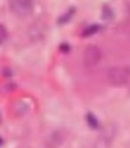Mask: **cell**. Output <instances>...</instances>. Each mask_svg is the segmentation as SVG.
I'll use <instances>...</instances> for the list:
<instances>
[{
    "label": "cell",
    "mask_w": 130,
    "mask_h": 148,
    "mask_svg": "<svg viewBox=\"0 0 130 148\" xmlns=\"http://www.w3.org/2000/svg\"><path fill=\"white\" fill-rule=\"evenodd\" d=\"M99 29V27L98 25L90 26V27H88L87 29H85V32H84V36H89L94 35L96 32H98Z\"/></svg>",
    "instance_id": "52a82bcc"
},
{
    "label": "cell",
    "mask_w": 130,
    "mask_h": 148,
    "mask_svg": "<svg viewBox=\"0 0 130 148\" xmlns=\"http://www.w3.org/2000/svg\"><path fill=\"white\" fill-rule=\"evenodd\" d=\"M102 58V51L99 47L89 45L85 47L83 53V62L88 68H91L99 64Z\"/></svg>",
    "instance_id": "3957f363"
},
{
    "label": "cell",
    "mask_w": 130,
    "mask_h": 148,
    "mask_svg": "<svg viewBox=\"0 0 130 148\" xmlns=\"http://www.w3.org/2000/svg\"><path fill=\"white\" fill-rule=\"evenodd\" d=\"M7 36H8V32L6 27L2 24H0V44L6 41Z\"/></svg>",
    "instance_id": "8992f818"
},
{
    "label": "cell",
    "mask_w": 130,
    "mask_h": 148,
    "mask_svg": "<svg viewBox=\"0 0 130 148\" xmlns=\"http://www.w3.org/2000/svg\"><path fill=\"white\" fill-rule=\"evenodd\" d=\"M107 78L110 84L116 87L130 86V67L118 66L110 69Z\"/></svg>",
    "instance_id": "6da1fadb"
},
{
    "label": "cell",
    "mask_w": 130,
    "mask_h": 148,
    "mask_svg": "<svg viewBox=\"0 0 130 148\" xmlns=\"http://www.w3.org/2000/svg\"><path fill=\"white\" fill-rule=\"evenodd\" d=\"M9 6L12 13L19 17H28L33 11V0H10Z\"/></svg>",
    "instance_id": "7a4b0ae2"
},
{
    "label": "cell",
    "mask_w": 130,
    "mask_h": 148,
    "mask_svg": "<svg viewBox=\"0 0 130 148\" xmlns=\"http://www.w3.org/2000/svg\"><path fill=\"white\" fill-rule=\"evenodd\" d=\"M63 140V135L60 132H56L52 134L50 140V144L51 145H58L60 144Z\"/></svg>",
    "instance_id": "5b68a950"
},
{
    "label": "cell",
    "mask_w": 130,
    "mask_h": 148,
    "mask_svg": "<svg viewBox=\"0 0 130 148\" xmlns=\"http://www.w3.org/2000/svg\"><path fill=\"white\" fill-rule=\"evenodd\" d=\"M103 14H104L105 19H110V18H111V17H112V12L110 11V10H107V9H105Z\"/></svg>",
    "instance_id": "9c48e42d"
},
{
    "label": "cell",
    "mask_w": 130,
    "mask_h": 148,
    "mask_svg": "<svg viewBox=\"0 0 130 148\" xmlns=\"http://www.w3.org/2000/svg\"><path fill=\"white\" fill-rule=\"evenodd\" d=\"M87 120H88V122L91 127H92L94 128L98 127V121H97L96 117H94L93 114H88V116H87Z\"/></svg>",
    "instance_id": "ba28073f"
},
{
    "label": "cell",
    "mask_w": 130,
    "mask_h": 148,
    "mask_svg": "<svg viewBox=\"0 0 130 148\" xmlns=\"http://www.w3.org/2000/svg\"><path fill=\"white\" fill-rule=\"evenodd\" d=\"M113 134H114V130L112 128L104 131L100 138V143L98 144L99 146H101L102 144L105 145V147H106L109 143H110V141L113 138V136H114Z\"/></svg>",
    "instance_id": "277c9868"
},
{
    "label": "cell",
    "mask_w": 130,
    "mask_h": 148,
    "mask_svg": "<svg viewBox=\"0 0 130 148\" xmlns=\"http://www.w3.org/2000/svg\"><path fill=\"white\" fill-rule=\"evenodd\" d=\"M2 119H3V117H2V114H1V112H0V123L2 122Z\"/></svg>",
    "instance_id": "30bf717a"
}]
</instances>
